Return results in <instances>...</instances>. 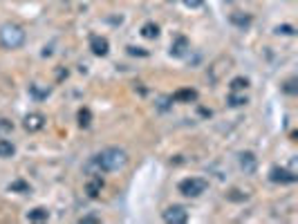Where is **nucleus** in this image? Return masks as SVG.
Returning a JSON list of instances; mask_svg holds the SVG:
<instances>
[{"label": "nucleus", "instance_id": "nucleus-1", "mask_svg": "<svg viewBox=\"0 0 298 224\" xmlns=\"http://www.w3.org/2000/svg\"><path fill=\"white\" fill-rule=\"evenodd\" d=\"M128 164V155L121 148H106L101 150L97 157L92 159V168H97L99 173H110V171H119Z\"/></svg>", "mask_w": 298, "mask_h": 224}, {"label": "nucleus", "instance_id": "nucleus-2", "mask_svg": "<svg viewBox=\"0 0 298 224\" xmlns=\"http://www.w3.org/2000/svg\"><path fill=\"white\" fill-rule=\"evenodd\" d=\"M25 38H27V34H25V30L20 27V25L5 23L2 27H0V45H2L5 49H18V47H23Z\"/></svg>", "mask_w": 298, "mask_h": 224}, {"label": "nucleus", "instance_id": "nucleus-3", "mask_svg": "<svg viewBox=\"0 0 298 224\" xmlns=\"http://www.w3.org/2000/svg\"><path fill=\"white\" fill-rule=\"evenodd\" d=\"M206 188H209V182L202 177H186L180 182V193L186 197H200L202 193H206Z\"/></svg>", "mask_w": 298, "mask_h": 224}, {"label": "nucleus", "instance_id": "nucleus-4", "mask_svg": "<svg viewBox=\"0 0 298 224\" xmlns=\"http://www.w3.org/2000/svg\"><path fill=\"white\" fill-rule=\"evenodd\" d=\"M164 220H166L168 224H184L186 220H188V211L180 204H173L164 211Z\"/></svg>", "mask_w": 298, "mask_h": 224}, {"label": "nucleus", "instance_id": "nucleus-5", "mask_svg": "<svg viewBox=\"0 0 298 224\" xmlns=\"http://www.w3.org/2000/svg\"><path fill=\"white\" fill-rule=\"evenodd\" d=\"M269 180L274 182V184H294V182H296L298 177L294 175L292 171L283 168V166H274V168L269 171Z\"/></svg>", "mask_w": 298, "mask_h": 224}, {"label": "nucleus", "instance_id": "nucleus-6", "mask_svg": "<svg viewBox=\"0 0 298 224\" xmlns=\"http://www.w3.org/2000/svg\"><path fill=\"white\" fill-rule=\"evenodd\" d=\"M23 126L27 132H38L45 128V117L40 112H30V114L23 119Z\"/></svg>", "mask_w": 298, "mask_h": 224}, {"label": "nucleus", "instance_id": "nucleus-7", "mask_svg": "<svg viewBox=\"0 0 298 224\" xmlns=\"http://www.w3.org/2000/svg\"><path fill=\"white\" fill-rule=\"evenodd\" d=\"M101 190H103V180L99 175H92L88 182H85V193H88V197L97 200L99 195H101Z\"/></svg>", "mask_w": 298, "mask_h": 224}, {"label": "nucleus", "instance_id": "nucleus-8", "mask_svg": "<svg viewBox=\"0 0 298 224\" xmlns=\"http://www.w3.org/2000/svg\"><path fill=\"white\" fill-rule=\"evenodd\" d=\"M90 49H92V54H97V56H106L108 40L103 38V36H92V38H90Z\"/></svg>", "mask_w": 298, "mask_h": 224}, {"label": "nucleus", "instance_id": "nucleus-9", "mask_svg": "<svg viewBox=\"0 0 298 224\" xmlns=\"http://www.w3.org/2000/svg\"><path fill=\"white\" fill-rule=\"evenodd\" d=\"M256 166H258V159H256L254 152H242V155H240V168L245 173H254Z\"/></svg>", "mask_w": 298, "mask_h": 224}, {"label": "nucleus", "instance_id": "nucleus-10", "mask_svg": "<svg viewBox=\"0 0 298 224\" xmlns=\"http://www.w3.org/2000/svg\"><path fill=\"white\" fill-rule=\"evenodd\" d=\"M195 99H197V92L193 88H182L173 94V101H177V103H191Z\"/></svg>", "mask_w": 298, "mask_h": 224}, {"label": "nucleus", "instance_id": "nucleus-11", "mask_svg": "<svg viewBox=\"0 0 298 224\" xmlns=\"http://www.w3.org/2000/svg\"><path fill=\"white\" fill-rule=\"evenodd\" d=\"M188 47H191V45H188V40H186L184 36H177L175 43L171 45V54H173V56H184V54L188 52Z\"/></svg>", "mask_w": 298, "mask_h": 224}, {"label": "nucleus", "instance_id": "nucleus-12", "mask_svg": "<svg viewBox=\"0 0 298 224\" xmlns=\"http://www.w3.org/2000/svg\"><path fill=\"white\" fill-rule=\"evenodd\" d=\"M27 220L30 222H45V220H49V211L43 209V206H36V209H32L27 213Z\"/></svg>", "mask_w": 298, "mask_h": 224}, {"label": "nucleus", "instance_id": "nucleus-13", "mask_svg": "<svg viewBox=\"0 0 298 224\" xmlns=\"http://www.w3.org/2000/svg\"><path fill=\"white\" fill-rule=\"evenodd\" d=\"M229 88H231V92H245V90L249 88V78H245V76H235L233 81L229 83Z\"/></svg>", "mask_w": 298, "mask_h": 224}, {"label": "nucleus", "instance_id": "nucleus-14", "mask_svg": "<svg viewBox=\"0 0 298 224\" xmlns=\"http://www.w3.org/2000/svg\"><path fill=\"white\" fill-rule=\"evenodd\" d=\"M16 146L7 139H0V159H7V157H14Z\"/></svg>", "mask_w": 298, "mask_h": 224}, {"label": "nucleus", "instance_id": "nucleus-15", "mask_svg": "<svg viewBox=\"0 0 298 224\" xmlns=\"http://www.w3.org/2000/svg\"><path fill=\"white\" fill-rule=\"evenodd\" d=\"M142 36L144 38H157V36H159V25H155V23H146L142 27Z\"/></svg>", "mask_w": 298, "mask_h": 224}, {"label": "nucleus", "instance_id": "nucleus-16", "mask_svg": "<svg viewBox=\"0 0 298 224\" xmlns=\"http://www.w3.org/2000/svg\"><path fill=\"white\" fill-rule=\"evenodd\" d=\"M229 103L231 108H240V106H247V103H249V99L245 97V94H240V92H231L229 94Z\"/></svg>", "mask_w": 298, "mask_h": 224}, {"label": "nucleus", "instance_id": "nucleus-17", "mask_svg": "<svg viewBox=\"0 0 298 224\" xmlns=\"http://www.w3.org/2000/svg\"><path fill=\"white\" fill-rule=\"evenodd\" d=\"M90 121H92V112H90L88 108H81V110H78V126L88 128Z\"/></svg>", "mask_w": 298, "mask_h": 224}, {"label": "nucleus", "instance_id": "nucleus-18", "mask_svg": "<svg viewBox=\"0 0 298 224\" xmlns=\"http://www.w3.org/2000/svg\"><path fill=\"white\" fill-rule=\"evenodd\" d=\"M231 23L238 27H249L251 25V16H240V14H231Z\"/></svg>", "mask_w": 298, "mask_h": 224}, {"label": "nucleus", "instance_id": "nucleus-19", "mask_svg": "<svg viewBox=\"0 0 298 224\" xmlns=\"http://www.w3.org/2000/svg\"><path fill=\"white\" fill-rule=\"evenodd\" d=\"M9 190H18V193H30V186L25 184V182L16 180V182H11V184H9Z\"/></svg>", "mask_w": 298, "mask_h": 224}, {"label": "nucleus", "instance_id": "nucleus-20", "mask_svg": "<svg viewBox=\"0 0 298 224\" xmlns=\"http://www.w3.org/2000/svg\"><path fill=\"white\" fill-rule=\"evenodd\" d=\"M11 130H14V123H11V121H7V119H0V137L9 135Z\"/></svg>", "mask_w": 298, "mask_h": 224}, {"label": "nucleus", "instance_id": "nucleus-21", "mask_svg": "<svg viewBox=\"0 0 298 224\" xmlns=\"http://www.w3.org/2000/svg\"><path fill=\"white\" fill-rule=\"evenodd\" d=\"M296 78H289V81L287 83H285V85H283V90H285V92H287V94H296L298 92V88H296Z\"/></svg>", "mask_w": 298, "mask_h": 224}, {"label": "nucleus", "instance_id": "nucleus-22", "mask_svg": "<svg viewBox=\"0 0 298 224\" xmlns=\"http://www.w3.org/2000/svg\"><path fill=\"white\" fill-rule=\"evenodd\" d=\"M276 34H287V36H292V34H294V27H292V25H280V27H276Z\"/></svg>", "mask_w": 298, "mask_h": 224}, {"label": "nucleus", "instance_id": "nucleus-23", "mask_svg": "<svg viewBox=\"0 0 298 224\" xmlns=\"http://www.w3.org/2000/svg\"><path fill=\"white\" fill-rule=\"evenodd\" d=\"M78 222H81V224H97V222H101V220H99L97 215H83Z\"/></svg>", "mask_w": 298, "mask_h": 224}, {"label": "nucleus", "instance_id": "nucleus-24", "mask_svg": "<svg viewBox=\"0 0 298 224\" xmlns=\"http://www.w3.org/2000/svg\"><path fill=\"white\" fill-rule=\"evenodd\" d=\"M188 7H202V0H184Z\"/></svg>", "mask_w": 298, "mask_h": 224}]
</instances>
